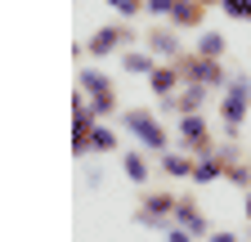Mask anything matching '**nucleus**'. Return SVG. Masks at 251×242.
<instances>
[{
	"label": "nucleus",
	"instance_id": "obj_5",
	"mask_svg": "<svg viewBox=\"0 0 251 242\" xmlns=\"http://www.w3.org/2000/svg\"><path fill=\"white\" fill-rule=\"evenodd\" d=\"M126 175H130V179H144V162L130 157V162H126Z\"/></svg>",
	"mask_w": 251,
	"mask_h": 242
},
{
	"label": "nucleus",
	"instance_id": "obj_10",
	"mask_svg": "<svg viewBox=\"0 0 251 242\" xmlns=\"http://www.w3.org/2000/svg\"><path fill=\"white\" fill-rule=\"evenodd\" d=\"M171 242H188V233H171Z\"/></svg>",
	"mask_w": 251,
	"mask_h": 242
},
{
	"label": "nucleus",
	"instance_id": "obj_7",
	"mask_svg": "<svg viewBox=\"0 0 251 242\" xmlns=\"http://www.w3.org/2000/svg\"><path fill=\"white\" fill-rule=\"evenodd\" d=\"M202 49H206V54H220V49H225V41H220V36H206Z\"/></svg>",
	"mask_w": 251,
	"mask_h": 242
},
{
	"label": "nucleus",
	"instance_id": "obj_11",
	"mask_svg": "<svg viewBox=\"0 0 251 242\" xmlns=\"http://www.w3.org/2000/svg\"><path fill=\"white\" fill-rule=\"evenodd\" d=\"M215 242H233V233H220V238H215Z\"/></svg>",
	"mask_w": 251,
	"mask_h": 242
},
{
	"label": "nucleus",
	"instance_id": "obj_2",
	"mask_svg": "<svg viewBox=\"0 0 251 242\" xmlns=\"http://www.w3.org/2000/svg\"><path fill=\"white\" fill-rule=\"evenodd\" d=\"M184 144H193V148H206V130H202V121L198 117H184Z\"/></svg>",
	"mask_w": 251,
	"mask_h": 242
},
{
	"label": "nucleus",
	"instance_id": "obj_1",
	"mask_svg": "<svg viewBox=\"0 0 251 242\" xmlns=\"http://www.w3.org/2000/svg\"><path fill=\"white\" fill-rule=\"evenodd\" d=\"M130 126L139 130V139H144V144H152V148H162V126H157V121H152L148 112H135V117H130Z\"/></svg>",
	"mask_w": 251,
	"mask_h": 242
},
{
	"label": "nucleus",
	"instance_id": "obj_3",
	"mask_svg": "<svg viewBox=\"0 0 251 242\" xmlns=\"http://www.w3.org/2000/svg\"><path fill=\"white\" fill-rule=\"evenodd\" d=\"M175 18H179V27H198L202 23V5H175Z\"/></svg>",
	"mask_w": 251,
	"mask_h": 242
},
{
	"label": "nucleus",
	"instance_id": "obj_8",
	"mask_svg": "<svg viewBox=\"0 0 251 242\" xmlns=\"http://www.w3.org/2000/svg\"><path fill=\"white\" fill-rule=\"evenodd\" d=\"M148 206H152V211H166V206H171V197H166V193H157V197H148Z\"/></svg>",
	"mask_w": 251,
	"mask_h": 242
},
{
	"label": "nucleus",
	"instance_id": "obj_9",
	"mask_svg": "<svg viewBox=\"0 0 251 242\" xmlns=\"http://www.w3.org/2000/svg\"><path fill=\"white\" fill-rule=\"evenodd\" d=\"M108 5H121L126 14H135V5H139V0H108Z\"/></svg>",
	"mask_w": 251,
	"mask_h": 242
},
{
	"label": "nucleus",
	"instance_id": "obj_4",
	"mask_svg": "<svg viewBox=\"0 0 251 242\" xmlns=\"http://www.w3.org/2000/svg\"><path fill=\"white\" fill-rule=\"evenodd\" d=\"M166 170H171V175H188V170H193V162H188V157H166Z\"/></svg>",
	"mask_w": 251,
	"mask_h": 242
},
{
	"label": "nucleus",
	"instance_id": "obj_6",
	"mask_svg": "<svg viewBox=\"0 0 251 242\" xmlns=\"http://www.w3.org/2000/svg\"><path fill=\"white\" fill-rule=\"evenodd\" d=\"M171 81H175L171 72H152V85H157V90H171Z\"/></svg>",
	"mask_w": 251,
	"mask_h": 242
}]
</instances>
